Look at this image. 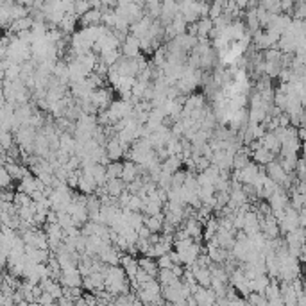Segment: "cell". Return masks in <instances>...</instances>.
Segmentation results:
<instances>
[{"label":"cell","mask_w":306,"mask_h":306,"mask_svg":"<svg viewBox=\"0 0 306 306\" xmlns=\"http://www.w3.org/2000/svg\"><path fill=\"white\" fill-rule=\"evenodd\" d=\"M88 99L99 107V111L107 109V106H109L111 101H113V92H111V90H106L104 86H102V88L92 90V94H90Z\"/></svg>","instance_id":"obj_1"},{"label":"cell","mask_w":306,"mask_h":306,"mask_svg":"<svg viewBox=\"0 0 306 306\" xmlns=\"http://www.w3.org/2000/svg\"><path fill=\"white\" fill-rule=\"evenodd\" d=\"M120 54L125 56V58H136L138 54H140V40H138L136 36L127 32L124 41L120 43Z\"/></svg>","instance_id":"obj_2"},{"label":"cell","mask_w":306,"mask_h":306,"mask_svg":"<svg viewBox=\"0 0 306 306\" xmlns=\"http://www.w3.org/2000/svg\"><path fill=\"white\" fill-rule=\"evenodd\" d=\"M265 174L272 179V181L278 183V185H281V183H283V179L287 178V172H285L283 167L280 165L278 158H274V160L269 161V163L265 165Z\"/></svg>","instance_id":"obj_3"},{"label":"cell","mask_w":306,"mask_h":306,"mask_svg":"<svg viewBox=\"0 0 306 306\" xmlns=\"http://www.w3.org/2000/svg\"><path fill=\"white\" fill-rule=\"evenodd\" d=\"M97 188V181L92 174H86L81 170V176H79V183H77V188L81 194H85V196H90V194H94V190Z\"/></svg>","instance_id":"obj_4"},{"label":"cell","mask_w":306,"mask_h":306,"mask_svg":"<svg viewBox=\"0 0 306 306\" xmlns=\"http://www.w3.org/2000/svg\"><path fill=\"white\" fill-rule=\"evenodd\" d=\"M102 22V11L101 9L90 7L85 14L79 16V25L81 27H88V25H99Z\"/></svg>","instance_id":"obj_5"},{"label":"cell","mask_w":306,"mask_h":306,"mask_svg":"<svg viewBox=\"0 0 306 306\" xmlns=\"http://www.w3.org/2000/svg\"><path fill=\"white\" fill-rule=\"evenodd\" d=\"M32 16L31 14H27V16L23 18H18V20H13V22L9 23L7 25V31L11 32V34H18V32H22V31H29L32 27Z\"/></svg>","instance_id":"obj_6"},{"label":"cell","mask_w":306,"mask_h":306,"mask_svg":"<svg viewBox=\"0 0 306 306\" xmlns=\"http://www.w3.org/2000/svg\"><path fill=\"white\" fill-rule=\"evenodd\" d=\"M260 142H262V145L265 147L267 151H271L272 154H276V156L280 154L281 143H280V140L274 136V133H272V131H265V134L260 138Z\"/></svg>","instance_id":"obj_7"},{"label":"cell","mask_w":306,"mask_h":306,"mask_svg":"<svg viewBox=\"0 0 306 306\" xmlns=\"http://www.w3.org/2000/svg\"><path fill=\"white\" fill-rule=\"evenodd\" d=\"M77 25H79V16H76L74 13H65V16H63V20L59 22L58 27L65 34H72L77 29Z\"/></svg>","instance_id":"obj_8"},{"label":"cell","mask_w":306,"mask_h":306,"mask_svg":"<svg viewBox=\"0 0 306 306\" xmlns=\"http://www.w3.org/2000/svg\"><path fill=\"white\" fill-rule=\"evenodd\" d=\"M179 169H183L181 154H172V156H169L167 160L161 161V170H163V172L174 174L176 170H179Z\"/></svg>","instance_id":"obj_9"},{"label":"cell","mask_w":306,"mask_h":306,"mask_svg":"<svg viewBox=\"0 0 306 306\" xmlns=\"http://www.w3.org/2000/svg\"><path fill=\"white\" fill-rule=\"evenodd\" d=\"M136 260H138V267H140V269H143V271H145L149 276H152V278H156V276H158V271H160V269H158L156 258L145 256V254H143L142 258H136Z\"/></svg>","instance_id":"obj_10"},{"label":"cell","mask_w":306,"mask_h":306,"mask_svg":"<svg viewBox=\"0 0 306 306\" xmlns=\"http://www.w3.org/2000/svg\"><path fill=\"white\" fill-rule=\"evenodd\" d=\"M136 176H138L136 163H134V161H131V160L122 161V174H120V179H122L124 183H129V181H133Z\"/></svg>","instance_id":"obj_11"},{"label":"cell","mask_w":306,"mask_h":306,"mask_svg":"<svg viewBox=\"0 0 306 306\" xmlns=\"http://www.w3.org/2000/svg\"><path fill=\"white\" fill-rule=\"evenodd\" d=\"M58 281L61 283V287H81L83 285V276L79 274V271L68 272V274H63L61 272Z\"/></svg>","instance_id":"obj_12"},{"label":"cell","mask_w":306,"mask_h":306,"mask_svg":"<svg viewBox=\"0 0 306 306\" xmlns=\"http://www.w3.org/2000/svg\"><path fill=\"white\" fill-rule=\"evenodd\" d=\"M59 149H63L68 154H74V149H76V138H74V134L68 133V131H61L59 133Z\"/></svg>","instance_id":"obj_13"},{"label":"cell","mask_w":306,"mask_h":306,"mask_svg":"<svg viewBox=\"0 0 306 306\" xmlns=\"http://www.w3.org/2000/svg\"><path fill=\"white\" fill-rule=\"evenodd\" d=\"M274 158H276V154H272L271 151H267L263 145L260 147V149H256V151H253V154H251V160L258 165H263V167H265L269 161L274 160Z\"/></svg>","instance_id":"obj_14"},{"label":"cell","mask_w":306,"mask_h":306,"mask_svg":"<svg viewBox=\"0 0 306 306\" xmlns=\"http://www.w3.org/2000/svg\"><path fill=\"white\" fill-rule=\"evenodd\" d=\"M106 190H107L109 196L118 197L120 194L125 190V183L122 181L120 178H111V179H107L106 181Z\"/></svg>","instance_id":"obj_15"},{"label":"cell","mask_w":306,"mask_h":306,"mask_svg":"<svg viewBox=\"0 0 306 306\" xmlns=\"http://www.w3.org/2000/svg\"><path fill=\"white\" fill-rule=\"evenodd\" d=\"M197 38H208L209 31L213 29V20L209 16H201L197 20Z\"/></svg>","instance_id":"obj_16"},{"label":"cell","mask_w":306,"mask_h":306,"mask_svg":"<svg viewBox=\"0 0 306 306\" xmlns=\"http://www.w3.org/2000/svg\"><path fill=\"white\" fill-rule=\"evenodd\" d=\"M161 208H163V204H161L160 201L147 199L145 203H143V206H142L140 211H142L145 217H151V215H158V213H161Z\"/></svg>","instance_id":"obj_17"},{"label":"cell","mask_w":306,"mask_h":306,"mask_svg":"<svg viewBox=\"0 0 306 306\" xmlns=\"http://www.w3.org/2000/svg\"><path fill=\"white\" fill-rule=\"evenodd\" d=\"M120 49H111V50H102L101 54H99V59H101L102 63H106L107 67H111V65H115L116 61L120 59Z\"/></svg>","instance_id":"obj_18"},{"label":"cell","mask_w":306,"mask_h":306,"mask_svg":"<svg viewBox=\"0 0 306 306\" xmlns=\"http://www.w3.org/2000/svg\"><path fill=\"white\" fill-rule=\"evenodd\" d=\"M163 218H165V215H163V211L161 213H158V215H151V217H145L143 218V224H145L149 229L154 233V231H161V226H163Z\"/></svg>","instance_id":"obj_19"},{"label":"cell","mask_w":306,"mask_h":306,"mask_svg":"<svg viewBox=\"0 0 306 306\" xmlns=\"http://www.w3.org/2000/svg\"><path fill=\"white\" fill-rule=\"evenodd\" d=\"M156 280L160 281V285L163 287V285H172L176 283V281L179 280L178 276L174 274L172 269H160L158 271V276H156Z\"/></svg>","instance_id":"obj_20"},{"label":"cell","mask_w":306,"mask_h":306,"mask_svg":"<svg viewBox=\"0 0 306 306\" xmlns=\"http://www.w3.org/2000/svg\"><path fill=\"white\" fill-rule=\"evenodd\" d=\"M170 27H172V31L176 32V36L187 32V22H185V18H183L181 13L174 14V18L170 20Z\"/></svg>","instance_id":"obj_21"},{"label":"cell","mask_w":306,"mask_h":306,"mask_svg":"<svg viewBox=\"0 0 306 306\" xmlns=\"http://www.w3.org/2000/svg\"><path fill=\"white\" fill-rule=\"evenodd\" d=\"M20 68H22V63H9V67L4 70L5 74V79L7 81H14V79H20Z\"/></svg>","instance_id":"obj_22"},{"label":"cell","mask_w":306,"mask_h":306,"mask_svg":"<svg viewBox=\"0 0 306 306\" xmlns=\"http://www.w3.org/2000/svg\"><path fill=\"white\" fill-rule=\"evenodd\" d=\"M120 174H122V161H109L106 165V176L107 179L111 178H120Z\"/></svg>","instance_id":"obj_23"},{"label":"cell","mask_w":306,"mask_h":306,"mask_svg":"<svg viewBox=\"0 0 306 306\" xmlns=\"http://www.w3.org/2000/svg\"><path fill=\"white\" fill-rule=\"evenodd\" d=\"M269 16H271V13H269L263 5L256 4V18H258V23H260V29H265L267 27V23H269Z\"/></svg>","instance_id":"obj_24"},{"label":"cell","mask_w":306,"mask_h":306,"mask_svg":"<svg viewBox=\"0 0 306 306\" xmlns=\"http://www.w3.org/2000/svg\"><path fill=\"white\" fill-rule=\"evenodd\" d=\"M260 5H263V7L269 11L271 14H278L281 13V4H280V0H260L258 2Z\"/></svg>","instance_id":"obj_25"},{"label":"cell","mask_w":306,"mask_h":306,"mask_svg":"<svg viewBox=\"0 0 306 306\" xmlns=\"http://www.w3.org/2000/svg\"><path fill=\"white\" fill-rule=\"evenodd\" d=\"M14 143V134L11 133V131H7V129H2L0 131V145H2V149H9V147Z\"/></svg>","instance_id":"obj_26"},{"label":"cell","mask_w":306,"mask_h":306,"mask_svg":"<svg viewBox=\"0 0 306 306\" xmlns=\"http://www.w3.org/2000/svg\"><path fill=\"white\" fill-rule=\"evenodd\" d=\"M11 185H13V178L9 176L4 165H0V188L5 190V188H11Z\"/></svg>","instance_id":"obj_27"},{"label":"cell","mask_w":306,"mask_h":306,"mask_svg":"<svg viewBox=\"0 0 306 306\" xmlns=\"http://www.w3.org/2000/svg\"><path fill=\"white\" fill-rule=\"evenodd\" d=\"M88 9H90V2H88V0H74V14H76V16L85 14Z\"/></svg>","instance_id":"obj_28"},{"label":"cell","mask_w":306,"mask_h":306,"mask_svg":"<svg viewBox=\"0 0 306 306\" xmlns=\"http://www.w3.org/2000/svg\"><path fill=\"white\" fill-rule=\"evenodd\" d=\"M143 206V201L140 199V196H136V194H131V199H129L127 206L125 208H129L131 211H140Z\"/></svg>","instance_id":"obj_29"},{"label":"cell","mask_w":306,"mask_h":306,"mask_svg":"<svg viewBox=\"0 0 306 306\" xmlns=\"http://www.w3.org/2000/svg\"><path fill=\"white\" fill-rule=\"evenodd\" d=\"M156 263H158V269H170V267L174 265V262L170 260L169 253L161 254V256L156 258Z\"/></svg>","instance_id":"obj_30"},{"label":"cell","mask_w":306,"mask_h":306,"mask_svg":"<svg viewBox=\"0 0 306 306\" xmlns=\"http://www.w3.org/2000/svg\"><path fill=\"white\" fill-rule=\"evenodd\" d=\"M194 163H196V172H203V170H206L209 165H211L208 158H204V156H197V158H194Z\"/></svg>","instance_id":"obj_31"},{"label":"cell","mask_w":306,"mask_h":306,"mask_svg":"<svg viewBox=\"0 0 306 306\" xmlns=\"http://www.w3.org/2000/svg\"><path fill=\"white\" fill-rule=\"evenodd\" d=\"M36 303H40V305H54V303H56V298H54L50 292H45V290H43V292L38 296Z\"/></svg>","instance_id":"obj_32"},{"label":"cell","mask_w":306,"mask_h":306,"mask_svg":"<svg viewBox=\"0 0 306 306\" xmlns=\"http://www.w3.org/2000/svg\"><path fill=\"white\" fill-rule=\"evenodd\" d=\"M235 5L242 11H245L249 7V0H235Z\"/></svg>","instance_id":"obj_33"},{"label":"cell","mask_w":306,"mask_h":306,"mask_svg":"<svg viewBox=\"0 0 306 306\" xmlns=\"http://www.w3.org/2000/svg\"><path fill=\"white\" fill-rule=\"evenodd\" d=\"M88 2H90V7H94V9H101L102 7L101 0H88Z\"/></svg>","instance_id":"obj_34"},{"label":"cell","mask_w":306,"mask_h":306,"mask_svg":"<svg viewBox=\"0 0 306 306\" xmlns=\"http://www.w3.org/2000/svg\"><path fill=\"white\" fill-rule=\"evenodd\" d=\"M0 151H4V149H2V145H0Z\"/></svg>","instance_id":"obj_35"},{"label":"cell","mask_w":306,"mask_h":306,"mask_svg":"<svg viewBox=\"0 0 306 306\" xmlns=\"http://www.w3.org/2000/svg\"><path fill=\"white\" fill-rule=\"evenodd\" d=\"M0 29H2V27H0Z\"/></svg>","instance_id":"obj_36"},{"label":"cell","mask_w":306,"mask_h":306,"mask_svg":"<svg viewBox=\"0 0 306 306\" xmlns=\"http://www.w3.org/2000/svg\"><path fill=\"white\" fill-rule=\"evenodd\" d=\"M0 2H2V0H0Z\"/></svg>","instance_id":"obj_37"}]
</instances>
